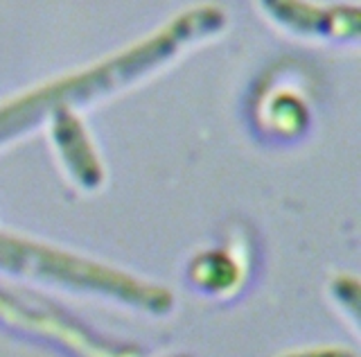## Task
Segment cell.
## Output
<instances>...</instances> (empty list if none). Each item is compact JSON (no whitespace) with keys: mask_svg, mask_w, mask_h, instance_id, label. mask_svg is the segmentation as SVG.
Instances as JSON below:
<instances>
[{"mask_svg":"<svg viewBox=\"0 0 361 357\" xmlns=\"http://www.w3.org/2000/svg\"><path fill=\"white\" fill-rule=\"evenodd\" d=\"M0 274L71 294L111 301L149 317H167L174 310V294L163 285L11 233H0Z\"/></svg>","mask_w":361,"mask_h":357,"instance_id":"6da1fadb","label":"cell"},{"mask_svg":"<svg viewBox=\"0 0 361 357\" xmlns=\"http://www.w3.org/2000/svg\"><path fill=\"white\" fill-rule=\"evenodd\" d=\"M178 32H165V35L156 37V41H149L142 48H135L129 54H124L120 59H113L111 63L95 68L84 77H75L71 82H61L52 86L50 91H41L34 97H25L16 104H9L0 109V143L14 138L16 133L27 131L34 122H39L48 111H59L63 102H75V99L93 97L90 86L99 88H116L124 82L135 80L142 71L152 68L154 63L165 59L178 43Z\"/></svg>","mask_w":361,"mask_h":357,"instance_id":"7a4b0ae2","label":"cell"},{"mask_svg":"<svg viewBox=\"0 0 361 357\" xmlns=\"http://www.w3.org/2000/svg\"><path fill=\"white\" fill-rule=\"evenodd\" d=\"M0 317L41 337L61 341L84 357H138L140 353L131 344L102 337L59 305H50L41 296L20 294L5 285H0Z\"/></svg>","mask_w":361,"mask_h":357,"instance_id":"3957f363","label":"cell"},{"mask_svg":"<svg viewBox=\"0 0 361 357\" xmlns=\"http://www.w3.org/2000/svg\"><path fill=\"white\" fill-rule=\"evenodd\" d=\"M56 114H59V118H56L54 125V140L68 172L84 190H95V188H99L104 174H102V165L93 147H90L86 133L73 116L63 114V111H56Z\"/></svg>","mask_w":361,"mask_h":357,"instance_id":"277c9868","label":"cell"},{"mask_svg":"<svg viewBox=\"0 0 361 357\" xmlns=\"http://www.w3.org/2000/svg\"><path fill=\"white\" fill-rule=\"evenodd\" d=\"M188 281L208 296H228L242 283V267L226 251H201L188 265Z\"/></svg>","mask_w":361,"mask_h":357,"instance_id":"5b68a950","label":"cell"},{"mask_svg":"<svg viewBox=\"0 0 361 357\" xmlns=\"http://www.w3.org/2000/svg\"><path fill=\"white\" fill-rule=\"evenodd\" d=\"M330 296L334 305L343 312V315L359 326V310H361V285L357 276L350 274H338L330 283Z\"/></svg>","mask_w":361,"mask_h":357,"instance_id":"8992f818","label":"cell"},{"mask_svg":"<svg viewBox=\"0 0 361 357\" xmlns=\"http://www.w3.org/2000/svg\"><path fill=\"white\" fill-rule=\"evenodd\" d=\"M280 357H357V353L343 349V346H314V349L291 351Z\"/></svg>","mask_w":361,"mask_h":357,"instance_id":"52a82bcc","label":"cell"},{"mask_svg":"<svg viewBox=\"0 0 361 357\" xmlns=\"http://www.w3.org/2000/svg\"><path fill=\"white\" fill-rule=\"evenodd\" d=\"M167 357H192V355H167Z\"/></svg>","mask_w":361,"mask_h":357,"instance_id":"ba28073f","label":"cell"}]
</instances>
